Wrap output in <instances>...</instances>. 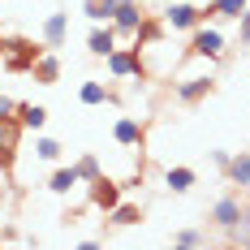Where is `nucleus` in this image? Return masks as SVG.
<instances>
[{"label":"nucleus","mask_w":250,"mask_h":250,"mask_svg":"<svg viewBox=\"0 0 250 250\" xmlns=\"http://www.w3.org/2000/svg\"><path fill=\"white\" fill-rule=\"evenodd\" d=\"M117 13V0H86V18L91 22H112Z\"/></svg>","instance_id":"5701e85b"},{"label":"nucleus","mask_w":250,"mask_h":250,"mask_svg":"<svg viewBox=\"0 0 250 250\" xmlns=\"http://www.w3.org/2000/svg\"><path fill=\"white\" fill-rule=\"evenodd\" d=\"M225 177L233 181V186H250V155H246V151H242V155H229Z\"/></svg>","instance_id":"6ab92c4d"},{"label":"nucleus","mask_w":250,"mask_h":250,"mask_svg":"<svg viewBox=\"0 0 250 250\" xmlns=\"http://www.w3.org/2000/svg\"><path fill=\"white\" fill-rule=\"evenodd\" d=\"M121 39H117V30H112V22H95V30H91V39H86V52L91 56H108V52L117 48Z\"/></svg>","instance_id":"f8f14e48"},{"label":"nucleus","mask_w":250,"mask_h":250,"mask_svg":"<svg viewBox=\"0 0 250 250\" xmlns=\"http://www.w3.org/2000/svg\"><path fill=\"white\" fill-rule=\"evenodd\" d=\"M186 52H203V56H211V61H220L225 56V30L216 22H199L190 30V48Z\"/></svg>","instance_id":"f257e3e1"},{"label":"nucleus","mask_w":250,"mask_h":250,"mask_svg":"<svg viewBox=\"0 0 250 250\" xmlns=\"http://www.w3.org/2000/svg\"><path fill=\"white\" fill-rule=\"evenodd\" d=\"M242 211H246V207H242V199L225 194V199L211 207V225H216V229H233L237 220H242Z\"/></svg>","instance_id":"9b49d317"},{"label":"nucleus","mask_w":250,"mask_h":250,"mask_svg":"<svg viewBox=\"0 0 250 250\" xmlns=\"http://www.w3.org/2000/svg\"><path fill=\"white\" fill-rule=\"evenodd\" d=\"M61 143H56V138H35V160H43V164H56V160H61Z\"/></svg>","instance_id":"4be33fe9"},{"label":"nucleus","mask_w":250,"mask_h":250,"mask_svg":"<svg viewBox=\"0 0 250 250\" xmlns=\"http://www.w3.org/2000/svg\"><path fill=\"white\" fill-rule=\"evenodd\" d=\"M39 39H43V48H65V39H69V13H48L43 26H39Z\"/></svg>","instance_id":"0eeeda50"},{"label":"nucleus","mask_w":250,"mask_h":250,"mask_svg":"<svg viewBox=\"0 0 250 250\" xmlns=\"http://www.w3.org/2000/svg\"><path fill=\"white\" fill-rule=\"evenodd\" d=\"M0 56H4V39H0Z\"/></svg>","instance_id":"c756f323"},{"label":"nucleus","mask_w":250,"mask_h":250,"mask_svg":"<svg viewBox=\"0 0 250 250\" xmlns=\"http://www.w3.org/2000/svg\"><path fill=\"white\" fill-rule=\"evenodd\" d=\"M78 186H82V177H78L74 164H61V168L48 177V190H52V194H74Z\"/></svg>","instance_id":"ddd939ff"},{"label":"nucleus","mask_w":250,"mask_h":250,"mask_svg":"<svg viewBox=\"0 0 250 250\" xmlns=\"http://www.w3.org/2000/svg\"><path fill=\"white\" fill-rule=\"evenodd\" d=\"M18 121H22V129H43L48 125V108L43 104H18Z\"/></svg>","instance_id":"f3484780"},{"label":"nucleus","mask_w":250,"mask_h":250,"mask_svg":"<svg viewBox=\"0 0 250 250\" xmlns=\"http://www.w3.org/2000/svg\"><path fill=\"white\" fill-rule=\"evenodd\" d=\"M35 56H39V48L30 39H4V69L9 74H26L35 65Z\"/></svg>","instance_id":"20e7f679"},{"label":"nucleus","mask_w":250,"mask_h":250,"mask_svg":"<svg viewBox=\"0 0 250 250\" xmlns=\"http://www.w3.org/2000/svg\"><path fill=\"white\" fill-rule=\"evenodd\" d=\"M18 138H22V121H18V117H0V168H4V173L13 168Z\"/></svg>","instance_id":"423d86ee"},{"label":"nucleus","mask_w":250,"mask_h":250,"mask_svg":"<svg viewBox=\"0 0 250 250\" xmlns=\"http://www.w3.org/2000/svg\"><path fill=\"white\" fill-rule=\"evenodd\" d=\"M117 4H138V0H117Z\"/></svg>","instance_id":"c85d7f7f"},{"label":"nucleus","mask_w":250,"mask_h":250,"mask_svg":"<svg viewBox=\"0 0 250 250\" xmlns=\"http://www.w3.org/2000/svg\"><path fill=\"white\" fill-rule=\"evenodd\" d=\"M0 117H18V104L9 100V95H0Z\"/></svg>","instance_id":"cd10ccee"},{"label":"nucleus","mask_w":250,"mask_h":250,"mask_svg":"<svg viewBox=\"0 0 250 250\" xmlns=\"http://www.w3.org/2000/svg\"><path fill=\"white\" fill-rule=\"evenodd\" d=\"M225 237L233 242V246H250V211H242V220L233 229H225Z\"/></svg>","instance_id":"393cba45"},{"label":"nucleus","mask_w":250,"mask_h":250,"mask_svg":"<svg viewBox=\"0 0 250 250\" xmlns=\"http://www.w3.org/2000/svg\"><path fill=\"white\" fill-rule=\"evenodd\" d=\"M203 74H207V78L216 74V61L203 56V52H186V65H181L173 78H203Z\"/></svg>","instance_id":"4468645a"},{"label":"nucleus","mask_w":250,"mask_h":250,"mask_svg":"<svg viewBox=\"0 0 250 250\" xmlns=\"http://www.w3.org/2000/svg\"><path fill=\"white\" fill-rule=\"evenodd\" d=\"M143 22H147V13L138 4H117V13H112V30H117L121 43H134L138 30H143Z\"/></svg>","instance_id":"7ed1b4c3"},{"label":"nucleus","mask_w":250,"mask_h":250,"mask_svg":"<svg viewBox=\"0 0 250 250\" xmlns=\"http://www.w3.org/2000/svg\"><path fill=\"white\" fill-rule=\"evenodd\" d=\"M211 86H216V78H177V100L181 104H203L211 95Z\"/></svg>","instance_id":"1a4fd4ad"},{"label":"nucleus","mask_w":250,"mask_h":250,"mask_svg":"<svg viewBox=\"0 0 250 250\" xmlns=\"http://www.w3.org/2000/svg\"><path fill=\"white\" fill-rule=\"evenodd\" d=\"M194 181H199V173H194V168H186V164H177V168H168V173H164V186H168L173 194L194 190Z\"/></svg>","instance_id":"dca6fc26"},{"label":"nucleus","mask_w":250,"mask_h":250,"mask_svg":"<svg viewBox=\"0 0 250 250\" xmlns=\"http://www.w3.org/2000/svg\"><path fill=\"white\" fill-rule=\"evenodd\" d=\"M173 242H177V246H203L207 237H203L199 229H181V233H173Z\"/></svg>","instance_id":"a878e982"},{"label":"nucleus","mask_w":250,"mask_h":250,"mask_svg":"<svg viewBox=\"0 0 250 250\" xmlns=\"http://www.w3.org/2000/svg\"><path fill=\"white\" fill-rule=\"evenodd\" d=\"M237 43H242V48H250V4L242 9V18H237Z\"/></svg>","instance_id":"bb28decb"},{"label":"nucleus","mask_w":250,"mask_h":250,"mask_svg":"<svg viewBox=\"0 0 250 250\" xmlns=\"http://www.w3.org/2000/svg\"><path fill=\"white\" fill-rule=\"evenodd\" d=\"M112 143L117 147H143V117H117L112 121Z\"/></svg>","instance_id":"9d476101"},{"label":"nucleus","mask_w":250,"mask_h":250,"mask_svg":"<svg viewBox=\"0 0 250 250\" xmlns=\"http://www.w3.org/2000/svg\"><path fill=\"white\" fill-rule=\"evenodd\" d=\"M78 100L91 104V108H100V104H112V91H108L104 82H82V86H78Z\"/></svg>","instance_id":"aec40b11"},{"label":"nucleus","mask_w":250,"mask_h":250,"mask_svg":"<svg viewBox=\"0 0 250 250\" xmlns=\"http://www.w3.org/2000/svg\"><path fill=\"white\" fill-rule=\"evenodd\" d=\"M121 181H112V177H95V181H91V203H95V207H100V211H112V207H117V203H121Z\"/></svg>","instance_id":"6e6552de"},{"label":"nucleus","mask_w":250,"mask_h":250,"mask_svg":"<svg viewBox=\"0 0 250 250\" xmlns=\"http://www.w3.org/2000/svg\"><path fill=\"white\" fill-rule=\"evenodd\" d=\"M30 74L39 78V82H43V86H52V82H56V78H61V61H56V52H39V56H35V65H30Z\"/></svg>","instance_id":"2eb2a0df"},{"label":"nucleus","mask_w":250,"mask_h":250,"mask_svg":"<svg viewBox=\"0 0 250 250\" xmlns=\"http://www.w3.org/2000/svg\"><path fill=\"white\" fill-rule=\"evenodd\" d=\"M108 216H112V225H117V229H129V225L143 220V207H138V203H117Z\"/></svg>","instance_id":"412c9836"},{"label":"nucleus","mask_w":250,"mask_h":250,"mask_svg":"<svg viewBox=\"0 0 250 250\" xmlns=\"http://www.w3.org/2000/svg\"><path fill=\"white\" fill-rule=\"evenodd\" d=\"M211 13L207 9H199V4H190V0H173L168 9H164V26L168 30H194L199 22H207Z\"/></svg>","instance_id":"f03ea898"},{"label":"nucleus","mask_w":250,"mask_h":250,"mask_svg":"<svg viewBox=\"0 0 250 250\" xmlns=\"http://www.w3.org/2000/svg\"><path fill=\"white\" fill-rule=\"evenodd\" d=\"M74 168H78V177H82L86 186H91L95 177H104V164H100V155H82V160H78Z\"/></svg>","instance_id":"b1692460"},{"label":"nucleus","mask_w":250,"mask_h":250,"mask_svg":"<svg viewBox=\"0 0 250 250\" xmlns=\"http://www.w3.org/2000/svg\"><path fill=\"white\" fill-rule=\"evenodd\" d=\"M242 9H246V0H211V4H207V13H211L216 22H237Z\"/></svg>","instance_id":"a211bd4d"},{"label":"nucleus","mask_w":250,"mask_h":250,"mask_svg":"<svg viewBox=\"0 0 250 250\" xmlns=\"http://www.w3.org/2000/svg\"><path fill=\"white\" fill-rule=\"evenodd\" d=\"M104 61H108V74L112 78H138L143 74V56H138V48H121V43H117Z\"/></svg>","instance_id":"39448f33"}]
</instances>
